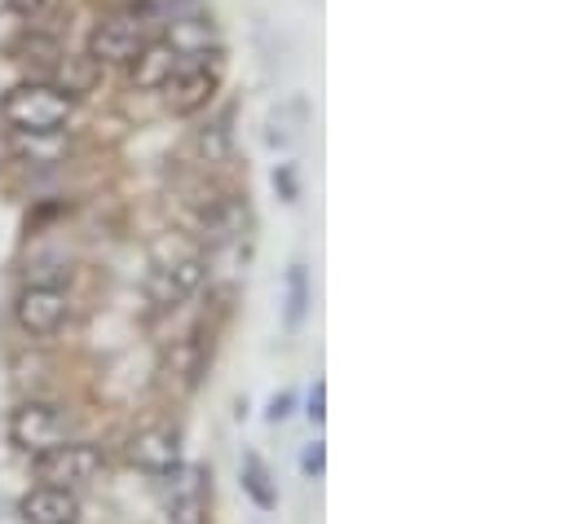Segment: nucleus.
<instances>
[{
    "label": "nucleus",
    "instance_id": "nucleus-13",
    "mask_svg": "<svg viewBox=\"0 0 569 524\" xmlns=\"http://www.w3.org/2000/svg\"><path fill=\"white\" fill-rule=\"evenodd\" d=\"M234 111H221L217 120H208L203 129H194L190 137V150H194V163H203V168H217V163H226L230 159V145H234Z\"/></svg>",
    "mask_w": 569,
    "mask_h": 524
},
{
    "label": "nucleus",
    "instance_id": "nucleus-3",
    "mask_svg": "<svg viewBox=\"0 0 569 524\" xmlns=\"http://www.w3.org/2000/svg\"><path fill=\"white\" fill-rule=\"evenodd\" d=\"M107 467V454L93 441H58L40 454H31V472L40 485H58V490H80L89 485L98 472Z\"/></svg>",
    "mask_w": 569,
    "mask_h": 524
},
{
    "label": "nucleus",
    "instance_id": "nucleus-9",
    "mask_svg": "<svg viewBox=\"0 0 569 524\" xmlns=\"http://www.w3.org/2000/svg\"><path fill=\"white\" fill-rule=\"evenodd\" d=\"M129 463L146 476H168L172 467H181V432L177 427H146L129 445Z\"/></svg>",
    "mask_w": 569,
    "mask_h": 524
},
{
    "label": "nucleus",
    "instance_id": "nucleus-17",
    "mask_svg": "<svg viewBox=\"0 0 569 524\" xmlns=\"http://www.w3.org/2000/svg\"><path fill=\"white\" fill-rule=\"evenodd\" d=\"M305 313H309V273L305 264H291L287 269V331H300L305 326Z\"/></svg>",
    "mask_w": 569,
    "mask_h": 524
},
{
    "label": "nucleus",
    "instance_id": "nucleus-11",
    "mask_svg": "<svg viewBox=\"0 0 569 524\" xmlns=\"http://www.w3.org/2000/svg\"><path fill=\"white\" fill-rule=\"evenodd\" d=\"M22 524H76L80 521V498L58 485H36L18 498Z\"/></svg>",
    "mask_w": 569,
    "mask_h": 524
},
{
    "label": "nucleus",
    "instance_id": "nucleus-20",
    "mask_svg": "<svg viewBox=\"0 0 569 524\" xmlns=\"http://www.w3.org/2000/svg\"><path fill=\"white\" fill-rule=\"evenodd\" d=\"M274 190H279L283 203H296V199H300V185H296V168H291V163H279V168H274Z\"/></svg>",
    "mask_w": 569,
    "mask_h": 524
},
{
    "label": "nucleus",
    "instance_id": "nucleus-7",
    "mask_svg": "<svg viewBox=\"0 0 569 524\" xmlns=\"http://www.w3.org/2000/svg\"><path fill=\"white\" fill-rule=\"evenodd\" d=\"M208 282V261L203 256H177V261L159 264L146 278V300L154 309H181L190 295H199V286Z\"/></svg>",
    "mask_w": 569,
    "mask_h": 524
},
{
    "label": "nucleus",
    "instance_id": "nucleus-5",
    "mask_svg": "<svg viewBox=\"0 0 569 524\" xmlns=\"http://www.w3.org/2000/svg\"><path fill=\"white\" fill-rule=\"evenodd\" d=\"M67 432H71V414L53 401H22L9 414V445L22 454H40V450L67 441Z\"/></svg>",
    "mask_w": 569,
    "mask_h": 524
},
{
    "label": "nucleus",
    "instance_id": "nucleus-14",
    "mask_svg": "<svg viewBox=\"0 0 569 524\" xmlns=\"http://www.w3.org/2000/svg\"><path fill=\"white\" fill-rule=\"evenodd\" d=\"M13 58H18L22 67H31V71H36V80H49V75L67 62L62 44H58L53 36H44V31H22V36H18V44H13Z\"/></svg>",
    "mask_w": 569,
    "mask_h": 524
},
{
    "label": "nucleus",
    "instance_id": "nucleus-8",
    "mask_svg": "<svg viewBox=\"0 0 569 524\" xmlns=\"http://www.w3.org/2000/svg\"><path fill=\"white\" fill-rule=\"evenodd\" d=\"M13 313H18V326L27 335H53L71 318V295L62 286H36V282H27L22 295H18V304H13Z\"/></svg>",
    "mask_w": 569,
    "mask_h": 524
},
{
    "label": "nucleus",
    "instance_id": "nucleus-1",
    "mask_svg": "<svg viewBox=\"0 0 569 524\" xmlns=\"http://www.w3.org/2000/svg\"><path fill=\"white\" fill-rule=\"evenodd\" d=\"M76 120V93L58 80H18L0 98V124L13 137H62Z\"/></svg>",
    "mask_w": 569,
    "mask_h": 524
},
{
    "label": "nucleus",
    "instance_id": "nucleus-10",
    "mask_svg": "<svg viewBox=\"0 0 569 524\" xmlns=\"http://www.w3.org/2000/svg\"><path fill=\"white\" fill-rule=\"evenodd\" d=\"M248 221H252L248 199H243V194H221V199H212V203L203 208V216H199V239H203L208 248H226V243H234V239L248 234Z\"/></svg>",
    "mask_w": 569,
    "mask_h": 524
},
{
    "label": "nucleus",
    "instance_id": "nucleus-15",
    "mask_svg": "<svg viewBox=\"0 0 569 524\" xmlns=\"http://www.w3.org/2000/svg\"><path fill=\"white\" fill-rule=\"evenodd\" d=\"M208 357H212V335L203 340V326H194L186 340L172 344V375L181 380V389H194V380L203 375Z\"/></svg>",
    "mask_w": 569,
    "mask_h": 524
},
{
    "label": "nucleus",
    "instance_id": "nucleus-2",
    "mask_svg": "<svg viewBox=\"0 0 569 524\" xmlns=\"http://www.w3.org/2000/svg\"><path fill=\"white\" fill-rule=\"evenodd\" d=\"M226 49L221 44H203V49H186L168 75V84L159 89L163 93V107L172 115H199L212 107V98L221 93L226 84Z\"/></svg>",
    "mask_w": 569,
    "mask_h": 524
},
{
    "label": "nucleus",
    "instance_id": "nucleus-18",
    "mask_svg": "<svg viewBox=\"0 0 569 524\" xmlns=\"http://www.w3.org/2000/svg\"><path fill=\"white\" fill-rule=\"evenodd\" d=\"M4 4H9L18 18H27V22H40V18H49V13H53L62 0H4Z\"/></svg>",
    "mask_w": 569,
    "mask_h": 524
},
{
    "label": "nucleus",
    "instance_id": "nucleus-23",
    "mask_svg": "<svg viewBox=\"0 0 569 524\" xmlns=\"http://www.w3.org/2000/svg\"><path fill=\"white\" fill-rule=\"evenodd\" d=\"M159 0H124V9H133V13H146L150 18V9H154Z\"/></svg>",
    "mask_w": 569,
    "mask_h": 524
},
{
    "label": "nucleus",
    "instance_id": "nucleus-16",
    "mask_svg": "<svg viewBox=\"0 0 569 524\" xmlns=\"http://www.w3.org/2000/svg\"><path fill=\"white\" fill-rule=\"evenodd\" d=\"M239 481H243V494H248L261 512H274V507H279V481H274V472L266 467L261 454H243V463H239Z\"/></svg>",
    "mask_w": 569,
    "mask_h": 524
},
{
    "label": "nucleus",
    "instance_id": "nucleus-22",
    "mask_svg": "<svg viewBox=\"0 0 569 524\" xmlns=\"http://www.w3.org/2000/svg\"><path fill=\"white\" fill-rule=\"evenodd\" d=\"M287 414H291V393H279L270 401V423H283Z\"/></svg>",
    "mask_w": 569,
    "mask_h": 524
},
{
    "label": "nucleus",
    "instance_id": "nucleus-19",
    "mask_svg": "<svg viewBox=\"0 0 569 524\" xmlns=\"http://www.w3.org/2000/svg\"><path fill=\"white\" fill-rule=\"evenodd\" d=\"M300 472H305L309 481H318V476L327 472V445H322V441L305 445V454H300Z\"/></svg>",
    "mask_w": 569,
    "mask_h": 524
},
{
    "label": "nucleus",
    "instance_id": "nucleus-6",
    "mask_svg": "<svg viewBox=\"0 0 569 524\" xmlns=\"http://www.w3.org/2000/svg\"><path fill=\"white\" fill-rule=\"evenodd\" d=\"M163 490V512L168 524H208V494H212V476L199 463H181L172 467Z\"/></svg>",
    "mask_w": 569,
    "mask_h": 524
},
{
    "label": "nucleus",
    "instance_id": "nucleus-12",
    "mask_svg": "<svg viewBox=\"0 0 569 524\" xmlns=\"http://www.w3.org/2000/svg\"><path fill=\"white\" fill-rule=\"evenodd\" d=\"M177 58H181V49H177L168 36H150L142 49L133 53V62H129V80H133V89L159 93V89L168 84L172 67H177Z\"/></svg>",
    "mask_w": 569,
    "mask_h": 524
},
{
    "label": "nucleus",
    "instance_id": "nucleus-21",
    "mask_svg": "<svg viewBox=\"0 0 569 524\" xmlns=\"http://www.w3.org/2000/svg\"><path fill=\"white\" fill-rule=\"evenodd\" d=\"M309 419H313V423L327 419V380H318L313 393H309Z\"/></svg>",
    "mask_w": 569,
    "mask_h": 524
},
{
    "label": "nucleus",
    "instance_id": "nucleus-4",
    "mask_svg": "<svg viewBox=\"0 0 569 524\" xmlns=\"http://www.w3.org/2000/svg\"><path fill=\"white\" fill-rule=\"evenodd\" d=\"M150 36H154V31H150L146 13H133V9L107 13V18H98V22H93L84 58H89L93 67H129V62H133V53L142 49Z\"/></svg>",
    "mask_w": 569,
    "mask_h": 524
}]
</instances>
